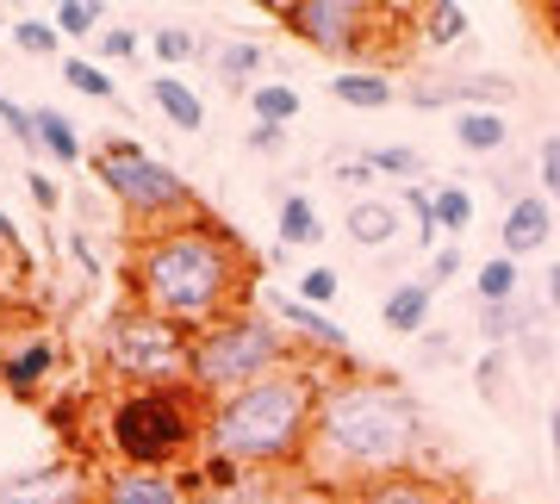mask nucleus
<instances>
[{
	"label": "nucleus",
	"instance_id": "32",
	"mask_svg": "<svg viewBox=\"0 0 560 504\" xmlns=\"http://www.w3.org/2000/svg\"><path fill=\"white\" fill-rule=\"evenodd\" d=\"M13 44H20L25 57H62V38L50 20H13Z\"/></svg>",
	"mask_w": 560,
	"mask_h": 504
},
{
	"label": "nucleus",
	"instance_id": "31",
	"mask_svg": "<svg viewBox=\"0 0 560 504\" xmlns=\"http://www.w3.org/2000/svg\"><path fill=\"white\" fill-rule=\"evenodd\" d=\"M536 194L560 212V131H548L536 143Z\"/></svg>",
	"mask_w": 560,
	"mask_h": 504
},
{
	"label": "nucleus",
	"instance_id": "36",
	"mask_svg": "<svg viewBox=\"0 0 560 504\" xmlns=\"http://www.w3.org/2000/svg\"><path fill=\"white\" fill-rule=\"evenodd\" d=\"M460 268H467V262H460V249H436V256H430V274H423V281H430V286H448V281L460 274Z\"/></svg>",
	"mask_w": 560,
	"mask_h": 504
},
{
	"label": "nucleus",
	"instance_id": "24",
	"mask_svg": "<svg viewBox=\"0 0 560 504\" xmlns=\"http://www.w3.org/2000/svg\"><path fill=\"white\" fill-rule=\"evenodd\" d=\"M300 87H293V81H261L256 94H249V113H256V125H280V131H287V125L300 119Z\"/></svg>",
	"mask_w": 560,
	"mask_h": 504
},
{
	"label": "nucleus",
	"instance_id": "26",
	"mask_svg": "<svg viewBox=\"0 0 560 504\" xmlns=\"http://www.w3.org/2000/svg\"><path fill=\"white\" fill-rule=\"evenodd\" d=\"M106 7L101 0H57L50 7V25H57V38H101L106 32Z\"/></svg>",
	"mask_w": 560,
	"mask_h": 504
},
{
	"label": "nucleus",
	"instance_id": "39",
	"mask_svg": "<svg viewBox=\"0 0 560 504\" xmlns=\"http://www.w3.org/2000/svg\"><path fill=\"white\" fill-rule=\"evenodd\" d=\"M337 181H342V187H368V181H374V162H368V150L342 162V168H337Z\"/></svg>",
	"mask_w": 560,
	"mask_h": 504
},
{
	"label": "nucleus",
	"instance_id": "12",
	"mask_svg": "<svg viewBox=\"0 0 560 504\" xmlns=\"http://www.w3.org/2000/svg\"><path fill=\"white\" fill-rule=\"evenodd\" d=\"M57 367H62V343L50 330H25V337H13V343L0 349V386L13 399H32Z\"/></svg>",
	"mask_w": 560,
	"mask_h": 504
},
{
	"label": "nucleus",
	"instance_id": "27",
	"mask_svg": "<svg viewBox=\"0 0 560 504\" xmlns=\"http://www.w3.org/2000/svg\"><path fill=\"white\" fill-rule=\"evenodd\" d=\"M62 81L75 87L81 101H119L113 69H101V62H88V57H62Z\"/></svg>",
	"mask_w": 560,
	"mask_h": 504
},
{
	"label": "nucleus",
	"instance_id": "10",
	"mask_svg": "<svg viewBox=\"0 0 560 504\" xmlns=\"http://www.w3.org/2000/svg\"><path fill=\"white\" fill-rule=\"evenodd\" d=\"M194 473H162V467H101L88 504H194Z\"/></svg>",
	"mask_w": 560,
	"mask_h": 504
},
{
	"label": "nucleus",
	"instance_id": "28",
	"mask_svg": "<svg viewBox=\"0 0 560 504\" xmlns=\"http://www.w3.org/2000/svg\"><path fill=\"white\" fill-rule=\"evenodd\" d=\"M368 162H374V175H393V181H423V168H430V162H423V150H411V143H374V150H368Z\"/></svg>",
	"mask_w": 560,
	"mask_h": 504
},
{
	"label": "nucleus",
	"instance_id": "18",
	"mask_svg": "<svg viewBox=\"0 0 560 504\" xmlns=\"http://www.w3.org/2000/svg\"><path fill=\"white\" fill-rule=\"evenodd\" d=\"M342 231H349V237H355L361 249H386V243H393V237L405 231V212H399V206L368 200V194H361V200L349 206V219H342Z\"/></svg>",
	"mask_w": 560,
	"mask_h": 504
},
{
	"label": "nucleus",
	"instance_id": "20",
	"mask_svg": "<svg viewBox=\"0 0 560 504\" xmlns=\"http://www.w3.org/2000/svg\"><path fill=\"white\" fill-rule=\"evenodd\" d=\"M455 143L467 150V156H499L504 143H511V119H504V113L467 106V113H455Z\"/></svg>",
	"mask_w": 560,
	"mask_h": 504
},
{
	"label": "nucleus",
	"instance_id": "7",
	"mask_svg": "<svg viewBox=\"0 0 560 504\" xmlns=\"http://www.w3.org/2000/svg\"><path fill=\"white\" fill-rule=\"evenodd\" d=\"M101 367L119 386H187V374H194V330L156 318L138 300H119L101 330Z\"/></svg>",
	"mask_w": 560,
	"mask_h": 504
},
{
	"label": "nucleus",
	"instance_id": "23",
	"mask_svg": "<svg viewBox=\"0 0 560 504\" xmlns=\"http://www.w3.org/2000/svg\"><path fill=\"white\" fill-rule=\"evenodd\" d=\"M324 237V219L318 206H312V194H280V243L287 249H305V243Z\"/></svg>",
	"mask_w": 560,
	"mask_h": 504
},
{
	"label": "nucleus",
	"instance_id": "35",
	"mask_svg": "<svg viewBox=\"0 0 560 504\" xmlns=\"http://www.w3.org/2000/svg\"><path fill=\"white\" fill-rule=\"evenodd\" d=\"M101 50H106L113 62H131V57H138V32H131V25H106V32H101Z\"/></svg>",
	"mask_w": 560,
	"mask_h": 504
},
{
	"label": "nucleus",
	"instance_id": "4",
	"mask_svg": "<svg viewBox=\"0 0 560 504\" xmlns=\"http://www.w3.org/2000/svg\"><path fill=\"white\" fill-rule=\"evenodd\" d=\"M212 399L194 386H119L101 405V443L119 467H162L180 473L187 455H200Z\"/></svg>",
	"mask_w": 560,
	"mask_h": 504
},
{
	"label": "nucleus",
	"instance_id": "8",
	"mask_svg": "<svg viewBox=\"0 0 560 504\" xmlns=\"http://www.w3.org/2000/svg\"><path fill=\"white\" fill-rule=\"evenodd\" d=\"M287 32L300 44H312L318 57H337V62H355V69H374L368 50L393 20H405L399 7H374V0H268Z\"/></svg>",
	"mask_w": 560,
	"mask_h": 504
},
{
	"label": "nucleus",
	"instance_id": "43",
	"mask_svg": "<svg viewBox=\"0 0 560 504\" xmlns=\"http://www.w3.org/2000/svg\"><path fill=\"white\" fill-rule=\"evenodd\" d=\"M548 13V32H555V44H560V7H541Z\"/></svg>",
	"mask_w": 560,
	"mask_h": 504
},
{
	"label": "nucleus",
	"instance_id": "19",
	"mask_svg": "<svg viewBox=\"0 0 560 504\" xmlns=\"http://www.w3.org/2000/svg\"><path fill=\"white\" fill-rule=\"evenodd\" d=\"M150 101H156V113L175 125V131H200L206 125V101L180 75H150Z\"/></svg>",
	"mask_w": 560,
	"mask_h": 504
},
{
	"label": "nucleus",
	"instance_id": "2",
	"mask_svg": "<svg viewBox=\"0 0 560 504\" xmlns=\"http://www.w3.org/2000/svg\"><path fill=\"white\" fill-rule=\"evenodd\" d=\"M125 300L150 305L156 318L180 330H212L231 312H249L256 300V256L224 219H200L143 231L125 256Z\"/></svg>",
	"mask_w": 560,
	"mask_h": 504
},
{
	"label": "nucleus",
	"instance_id": "37",
	"mask_svg": "<svg viewBox=\"0 0 560 504\" xmlns=\"http://www.w3.org/2000/svg\"><path fill=\"white\" fill-rule=\"evenodd\" d=\"M243 143H249L256 156H275L280 143H287V131H280V125H249V131H243Z\"/></svg>",
	"mask_w": 560,
	"mask_h": 504
},
{
	"label": "nucleus",
	"instance_id": "44",
	"mask_svg": "<svg viewBox=\"0 0 560 504\" xmlns=\"http://www.w3.org/2000/svg\"><path fill=\"white\" fill-rule=\"evenodd\" d=\"M0 286H7V262H0Z\"/></svg>",
	"mask_w": 560,
	"mask_h": 504
},
{
	"label": "nucleus",
	"instance_id": "1",
	"mask_svg": "<svg viewBox=\"0 0 560 504\" xmlns=\"http://www.w3.org/2000/svg\"><path fill=\"white\" fill-rule=\"evenodd\" d=\"M418 455H423V405L411 399V386L368 362L324 374L312 443H305L312 480L349 499L355 485L411 473Z\"/></svg>",
	"mask_w": 560,
	"mask_h": 504
},
{
	"label": "nucleus",
	"instance_id": "30",
	"mask_svg": "<svg viewBox=\"0 0 560 504\" xmlns=\"http://www.w3.org/2000/svg\"><path fill=\"white\" fill-rule=\"evenodd\" d=\"M150 50H156V62L180 69L187 57H206V38H194L187 25H156V38H150Z\"/></svg>",
	"mask_w": 560,
	"mask_h": 504
},
{
	"label": "nucleus",
	"instance_id": "17",
	"mask_svg": "<svg viewBox=\"0 0 560 504\" xmlns=\"http://www.w3.org/2000/svg\"><path fill=\"white\" fill-rule=\"evenodd\" d=\"M330 101L355 106V113H381V106L399 101V87H393L386 69H337L330 75Z\"/></svg>",
	"mask_w": 560,
	"mask_h": 504
},
{
	"label": "nucleus",
	"instance_id": "42",
	"mask_svg": "<svg viewBox=\"0 0 560 504\" xmlns=\"http://www.w3.org/2000/svg\"><path fill=\"white\" fill-rule=\"evenodd\" d=\"M541 300H548V312H560V262L548 268V281H541Z\"/></svg>",
	"mask_w": 560,
	"mask_h": 504
},
{
	"label": "nucleus",
	"instance_id": "3",
	"mask_svg": "<svg viewBox=\"0 0 560 504\" xmlns=\"http://www.w3.org/2000/svg\"><path fill=\"white\" fill-rule=\"evenodd\" d=\"M318 362H287L275 374H261L256 386H237L212 399L200 436V461H224L237 473H268V467L305 461L312 443V418H318Z\"/></svg>",
	"mask_w": 560,
	"mask_h": 504
},
{
	"label": "nucleus",
	"instance_id": "38",
	"mask_svg": "<svg viewBox=\"0 0 560 504\" xmlns=\"http://www.w3.org/2000/svg\"><path fill=\"white\" fill-rule=\"evenodd\" d=\"M0 249H13V262L32 268V256H25V237H20V224H13V212L0 206Z\"/></svg>",
	"mask_w": 560,
	"mask_h": 504
},
{
	"label": "nucleus",
	"instance_id": "34",
	"mask_svg": "<svg viewBox=\"0 0 560 504\" xmlns=\"http://www.w3.org/2000/svg\"><path fill=\"white\" fill-rule=\"evenodd\" d=\"M337 268H305L300 274V300L305 305H318V312H330V305H337Z\"/></svg>",
	"mask_w": 560,
	"mask_h": 504
},
{
	"label": "nucleus",
	"instance_id": "6",
	"mask_svg": "<svg viewBox=\"0 0 560 504\" xmlns=\"http://www.w3.org/2000/svg\"><path fill=\"white\" fill-rule=\"evenodd\" d=\"M88 168H94V181H101L106 200L119 206L125 219H138L143 231H162V224H180V219H200L206 212L200 194L180 181L175 162L150 156L138 138H106L88 156Z\"/></svg>",
	"mask_w": 560,
	"mask_h": 504
},
{
	"label": "nucleus",
	"instance_id": "15",
	"mask_svg": "<svg viewBox=\"0 0 560 504\" xmlns=\"http://www.w3.org/2000/svg\"><path fill=\"white\" fill-rule=\"evenodd\" d=\"M430 312H436V286L430 281H399L381 300V324L393 337H423L430 330Z\"/></svg>",
	"mask_w": 560,
	"mask_h": 504
},
{
	"label": "nucleus",
	"instance_id": "21",
	"mask_svg": "<svg viewBox=\"0 0 560 504\" xmlns=\"http://www.w3.org/2000/svg\"><path fill=\"white\" fill-rule=\"evenodd\" d=\"M32 119H38V150L50 162H62V168H81V138H75V125L62 119L57 106H32Z\"/></svg>",
	"mask_w": 560,
	"mask_h": 504
},
{
	"label": "nucleus",
	"instance_id": "41",
	"mask_svg": "<svg viewBox=\"0 0 560 504\" xmlns=\"http://www.w3.org/2000/svg\"><path fill=\"white\" fill-rule=\"evenodd\" d=\"M548 455H555V480H560V405L548 411Z\"/></svg>",
	"mask_w": 560,
	"mask_h": 504
},
{
	"label": "nucleus",
	"instance_id": "11",
	"mask_svg": "<svg viewBox=\"0 0 560 504\" xmlns=\"http://www.w3.org/2000/svg\"><path fill=\"white\" fill-rule=\"evenodd\" d=\"M88 492H94V467L81 461H44L0 480V504H88Z\"/></svg>",
	"mask_w": 560,
	"mask_h": 504
},
{
	"label": "nucleus",
	"instance_id": "5",
	"mask_svg": "<svg viewBox=\"0 0 560 504\" xmlns=\"http://www.w3.org/2000/svg\"><path fill=\"white\" fill-rule=\"evenodd\" d=\"M287 362H312V355L261 305H249V312H231V318H219L212 330L194 337V374H187V386L206 392V399H224V392L256 386L261 374H275Z\"/></svg>",
	"mask_w": 560,
	"mask_h": 504
},
{
	"label": "nucleus",
	"instance_id": "9",
	"mask_svg": "<svg viewBox=\"0 0 560 504\" xmlns=\"http://www.w3.org/2000/svg\"><path fill=\"white\" fill-rule=\"evenodd\" d=\"M261 312H268V318H275L280 330H287V337L312 355V362H324V355H330L337 367H355V337H349L330 312L305 305L300 293H261Z\"/></svg>",
	"mask_w": 560,
	"mask_h": 504
},
{
	"label": "nucleus",
	"instance_id": "22",
	"mask_svg": "<svg viewBox=\"0 0 560 504\" xmlns=\"http://www.w3.org/2000/svg\"><path fill=\"white\" fill-rule=\"evenodd\" d=\"M467 32H474V13H467V7H460V0H436V7H418V38L423 44H460L467 38Z\"/></svg>",
	"mask_w": 560,
	"mask_h": 504
},
{
	"label": "nucleus",
	"instance_id": "25",
	"mask_svg": "<svg viewBox=\"0 0 560 504\" xmlns=\"http://www.w3.org/2000/svg\"><path fill=\"white\" fill-rule=\"evenodd\" d=\"M523 293V268L511 262V256H492V262L474 268V300L480 305H504Z\"/></svg>",
	"mask_w": 560,
	"mask_h": 504
},
{
	"label": "nucleus",
	"instance_id": "13",
	"mask_svg": "<svg viewBox=\"0 0 560 504\" xmlns=\"http://www.w3.org/2000/svg\"><path fill=\"white\" fill-rule=\"evenodd\" d=\"M548 237H555V206L541 200V194H523V200L504 206V224H499V256L523 262V256L548 249Z\"/></svg>",
	"mask_w": 560,
	"mask_h": 504
},
{
	"label": "nucleus",
	"instance_id": "16",
	"mask_svg": "<svg viewBox=\"0 0 560 504\" xmlns=\"http://www.w3.org/2000/svg\"><path fill=\"white\" fill-rule=\"evenodd\" d=\"M206 57H212V69H219V81L231 87V94H256L261 87V44L256 38H219L206 44Z\"/></svg>",
	"mask_w": 560,
	"mask_h": 504
},
{
	"label": "nucleus",
	"instance_id": "33",
	"mask_svg": "<svg viewBox=\"0 0 560 504\" xmlns=\"http://www.w3.org/2000/svg\"><path fill=\"white\" fill-rule=\"evenodd\" d=\"M504 367H511V349H486L480 367H474V380H480L486 405H499V411H504Z\"/></svg>",
	"mask_w": 560,
	"mask_h": 504
},
{
	"label": "nucleus",
	"instance_id": "29",
	"mask_svg": "<svg viewBox=\"0 0 560 504\" xmlns=\"http://www.w3.org/2000/svg\"><path fill=\"white\" fill-rule=\"evenodd\" d=\"M467 224H474V194L467 187H436V231L448 237H467Z\"/></svg>",
	"mask_w": 560,
	"mask_h": 504
},
{
	"label": "nucleus",
	"instance_id": "40",
	"mask_svg": "<svg viewBox=\"0 0 560 504\" xmlns=\"http://www.w3.org/2000/svg\"><path fill=\"white\" fill-rule=\"evenodd\" d=\"M25 187H32V200H38L44 212H57V206H62L57 181H50V175H38V168H32V175H25Z\"/></svg>",
	"mask_w": 560,
	"mask_h": 504
},
{
	"label": "nucleus",
	"instance_id": "45",
	"mask_svg": "<svg viewBox=\"0 0 560 504\" xmlns=\"http://www.w3.org/2000/svg\"><path fill=\"white\" fill-rule=\"evenodd\" d=\"M0 32H7V25H0Z\"/></svg>",
	"mask_w": 560,
	"mask_h": 504
},
{
	"label": "nucleus",
	"instance_id": "14",
	"mask_svg": "<svg viewBox=\"0 0 560 504\" xmlns=\"http://www.w3.org/2000/svg\"><path fill=\"white\" fill-rule=\"evenodd\" d=\"M342 504H455V492L436 480V473H423V467H411V473H393V480H374V485H355Z\"/></svg>",
	"mask_w": 560,
	"mask_h": 504
}]
</instances>
